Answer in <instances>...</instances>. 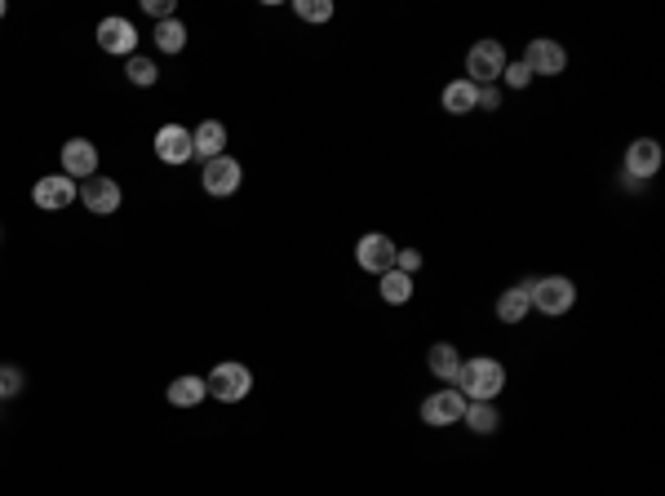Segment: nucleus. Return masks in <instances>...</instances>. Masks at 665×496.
<instances>
[{
  "instance_id": "obj_1",
  "label": "nucleus",
  "mask_w": 665,
  "mask_h": 496,
  "mask_svg": "<svg viewBox=\"0 0 665 496\" xmlns=\"http://www.w3.org/2000/svg\"><path fill=\"white\" fill-rule=\"evenodd\" d=\"M462 390L466 403H497V395L506 390V368L488 355H475V359H462V372L453 381Z\"/></svg>"
},
{
  "instance_id": "obj_2",
  "label": "nucleus",
  "mask_w": 665,
  "mask_h": 496,
  "mask_svg": "<svg viewBox=\"0 0 665 496\" xmlns=\"http://www.w3.org/2000/svg\"><path fill=\"white\" fill-rule=\"evenodd\" d=\"M528 302L541 315H568L577 306V284L568 275H546V279H528Z\"/></svg>"
},
{
  "instance_id": "obj_3",
  "label": "nucleus",
  "mask_w": 665,
  "mask_h": 496,
  "mask_svg": "<svg viewBox=\"0 0 665 496\" xmlns=\"http://www.w3.org/2000/svg\"><path fill=\"white\" fill-rule=\"evenodd\" d=\"M506 49L497 45V40H479V45H470L466 54V80L470 85H497L501 71H506Z\"/></svg>"
},
{
  "instance_id": "obj_4",
  "label": "nucleus",
  "mask_w": 665,
  "mask_h": 496,
  "mask_svg": "<svg viewBox=\"0 0 665 496\" xmlns=\"http://www.w3.org/2000/svg\"><path fill=\"white\" fill-rule=\"evenodd\" d=\"M204 386H209V395L218 403H240L253 390V372L244 364H235V359H227V364H218L204 377Z\"/></svg>"
},
{
  "instance_id": "obj_5",
  "label": "nucleus",
  "mask_w": 665,
  "mask_h": 496,
  "mask_svg": "<svg viewBox=\"0 0 665 496\" xmlns=\"http://www.w3.org/2000/svg\"><path fill=\"white\" fill-rule=\"evenodd\" d=\"M395 240L391 235H382V231H368V235H360V244H355V262H360V271H368V275H377L382 279L386 271H395Z\"/></svg>"
},
{
  "instance_id": "obj_6",
  "label": "nucleus",
  "mask_w": 665,
  "mask_h": 496,
  "mask_svg": "<svg viewBox=\"0 0 665 496\" xmlns=\"http://www.w3.org/2000/svg\"><path fill=\"white\" fill-rule=\"evenodd\" d=\"M32 200H36V209L58 213V209H71V200H80V191L67 173H49V178H36Z\"/></svg>"
},
{
  "instance_id": "obj_7",
  "label": "nucleus",
  "mask_w": 665,
  "mask_h": 496,
  "mask_svg": "<svg viewBox=\"0 0 665 496\" xmlns=\"http://www.w3.org/2000/svg\"><path fill=\"white\" fill-rule=\"evenodd\" d=\"M462 412H466L462 390H435V395H426V403H422V421H426V426H435V430L457 426Z\"/></svg>"
},
{
  "instance_id": "obj_8",
  "label": "nucleus",
  "mask_w": 665,
  "mask_h": 496,
  "mask_svg": "<svg viewBox=\"0 0 665 496\" xmlns=\"http://www.w3.org/2000/svg\"><path fill=\"white\" fill-rule=\"evenodd\" d=\"M240 178H244V169H240V160H231V155H218V160H209L204 164V173H200V186L209 195H235L240 191Z\"/></svg>"
},
{
  "instance_id": "obj_9",
  "label": "nucleus",
  "mask_w": 665,
  "mask_h": 496,
  "mask_svg": "<svg viewBox=\"0 0 665 496\" xmlns=\"http://www.w3.org/2000/svg\"><path fill=\"white\" fill-rule=\"evenodd\" d=\"M519 62H524L532 76H559V71H568V49L555 45V40H532Z\"/></svg>"
},
{
  "instance_id": "obj_10",
  "label": "nucleus",
  "mask_w": 665,
  "mask_h": 496,
  "mask_svg": "<svg viewBox=\"0 0 665 496\" xmlns=\"http://www.w3.org/2000/svg\"><path fill=\"white\" fill-rule=\"evenodd\" d=\"M657 169H661V142L657 138H634L626 147V178H630V186L648 182Z\"/></svg>"
},
{
  "instance_id": "obj_11",
  "label": "nucleus",
  "mask_w": 665,
  "mask_h": 496,
  "mask_svg": "<svg viewBox=\"0 0 665 496\" xmlns=\"http://www.w3.org/2000/svg\"><path fill=\"white\" fill-rule=\"evenodd\" d=\"M120 200H125V195H120V182L116 178H89L85 186H80V204H85L89 213H98V217H111L120 209Z\"/></svg>"
},
{
  "instance_id": "obj_12",
  "label": "nucleus",
  "mask_w": 665,
  "mask_h": 496,
  "mask_svg": "<svg viewBox=\"0 0 665 496\" xmlns=\"http://www.w3.org/2000/svg\"><path fill=\"white\" fill-rule=\"evenodd\" d=\"M98 45L107 49V54H129L133 58V49H138V27H133L129 18H120V14L102 18V23H98Z\"/></svg>"
},
{
  "instance_id": "obj_13",
  "label": "nucleus",
  "mask_w": 665,
  "mask_h": 496,
  "mask_svg": "<svg viewBox=\"0 0 665 496\" xmlns=\"http://www.w3.org/2000/svg\"><path fill=\"white\" fill-rule=\"evenodd\" d=\"M156 155L165 164H187L196 147H191V129H182V124H160L156 129Z\"/></svg>"
},
{
  "instance_id": "obj_14",
  "label": "nucleus",
  "mask_w": 665,
  "mask_h": 496,
  "mask_svg": "<svg viewBox=\"0 0 665 496\" xmlns=\"http://www.w3.org/2000/svg\"><path fill=\"white\" fill-rule=\"evenodd\" d=\"M63 173H67V178L71 182H76V178H94V173H98V147H94V142H89V138H71L67 142V147H63Z\"/></svg>"
},
{
  "instance_id": "obj_15",
  "label": "nucleus",
  "mask_w": 665,
  "mask_h": 496,
  "mask_svg": "<svg viewBox=\"0 0 665 496\" xmlns=\"http://www.w3.org/2000/svg\"><path fill=\"white\" fill-rule=\"evenodd\" d=\"M191 147H196V155H200L204 164L218 160V155H227V124L204 120L200 129H191Z\"/></svg>"
},
{
  "instance_id": "obj_16",
  "label": "nucleus",
  "mask_w": 665,
  "mask_h": 496,
  "mask_svg": "<svg viewBox=\"0 0 665 496\" xmlns=\"http://www.w3.org/2000/svg\"><path fill=\"white\" fill-rule=\"evenodd\" d=\"M426 368H431V377H439V381H448V386H453L457 372H462V350H457L453 341H435V346L426 350Z\"/></svg>"
},
{
  "instance_id": "obj_17",
  "label": "nucleus",
  "mask_w": 665,
  "mask_h": 496,
  "mask_svg": "<svg viewBox=\"0 0 665 496\" xmlns=\"http://www.w3.org/2000/svg\"><path fill=\"white\" fill-rule=\"evenodd\" d=\"M475 102H479V85H470L466 76L448 80V85H444V111H448V116H470Z\"/></svg>"
},
{
  "instance_id": "obj_18",
  "label": "nucleus",
  "mask_w": 665,
  "mask_h": 496,
  "mask_svg": "<svg viewBox=\"0 0 665 496\" xmlns=\"http://www.w3.org/2000/svg\"><path fill=\"white\" fill-rule=\"evenodd\" d=\"M528 310H532L528 284H515V288H506V293L497 297V319H501V324H524Z\"/></svg>"
},
{
  "instance_id": "obj_19",
  "label": "nucleus",
  "mask_w": 665,
  "mask_h": 496,
  "mask_svg": "<svg viewBox=\"0 0 665 496\" xmlns=\"http://www.w3.org/2000/svg\"><path fill=\"white\" fill-rule=\"evenodd\" d=\"M209 399V386H204V377H196V372H187V377H178L169 386V403L173 408H196V403Z\"/></svg>"
},
{
  "instance_id": "obj_20",
  "label": "nucleus",
  "mask_w": 665,
  "mask_h": 496,
  "mask_svg": "<svg viewBox=\"0 0 665 496\" xmlns=\"http://www.w3.org/2000/svg\"><path fill=\"white\" fill-rule=\"evenodd\" d=\"M462 421L475 434H497L501 430V412H497V403H466V412H462Z\"/></svg>"
},
{
  "instance_id": "obj_21",
  "label": "nucleus",
  "mask_w": 665,
  "mask_h": 496,
  "mask_svg": "<svg viewBox=\"0 0 665 496\" xmlns=\"http://www.w3.org/2000/svg\"><path fill=\"white\" fill-rule=\"evenodd\" d=\"M377 293H382V302H386V306H404L408 297H413V275H404V271H386V275H382V284H377Z\"/></svg>"
},
{
  "instance_id": "obj_22",
  "label": "nucleus",
  "mask_w": 665,
  "mask_h": 496,
  "mask_svg": "<svg viewBox=\"0 0 665 496\" xmlns=\"http://www.w3.org/2000/svg\"><path fill=\"white\" fill-rule=\"evenodd\" d=\"M156 45L165 49V54H178V49L187 45V27H182V18H165V23H156Z\"/></svg>"
},
{
  "instance_id": "obj_23",
  "label": "nucleus",
  "mask_w": 665,
  "mask_h": 496,
  "mask_svg": "<svg viewBox=\"0 0 665 496\" xmlns=\"http://www.w3.org/2000/svg\"><path fill=\"white\" fill-rule=\"evenodd\" d=\"M125 76L133 80V85H156L160 71H156V62H151V58H138V54H133L129 67H125Z\"/></svg>"
},
{
  "instance_id": "obj_24",
  "label": "nucleus",
  "mask_w": 665,
  "mask_h": 496,
  "mask_svg": "<svg viewBox=\"0 0 665 496\" xmlns=\"http://www.w3.org/2000/svg\"><path fill=\"white\" fill-rule=\"evenodd\" d=\"M293 9H298V18H306V23H329V18H333L329 0H298Z\"/></svg>"
},
{
  "instance_id": "obj_25",
  "label": "nucleus",
  "mask_w": 665,
  "mask_h": 496,
  "mask_svg": "<svg viewBox=\"0 0 665 496\" xmlns=\"http://www.w3.org/2000/svg\"><path fill=\"white\" fill-rule=\"evenodd\" d=\"M501 80H506L510 89H528V85H532V71L524 67V62H506V71H501Z\"/></svg>"
},
{
  "instance_id": "obj_26",
  "label": "nucleus",
  "mask_w": 665,
  "mask_h": 496,
  "mask_svg": "<svg viewBox=\"0 0 665 496\" xmlns=\"http://www.w3.org/2000/svg\"><path fill=\"white\" fill-rule=\"evenodd\" d=\"M23 390V372L18 368H0V399H14Z\"/></svg>"
},
{
  "instance_id": "obj_27",
  "label": "nucleus",
  "mask_w": 665,
  "mask_h": 496,
  "mask_svg": "<svg viewBox=\"0 0 665 496\" xmlns=\"http://www.w3.org/2000/svg\"><path fill=\"white\" fill-rule=\"evenodd\" d=\"M417 266H422V253H417V248H399V253H395V271L413 275Z\"/></svg>"
},
{
  "instance_id": "obj_28",
  "label": "nucleus",
  "mask_w": 665,
  "mask_h": 496,
  "mask_svg": "<svg viewBox=\"0 0 665 496\" xmlns=\"http://www.w3.org/2000/svg\"><path fill=\"white\" fill-rule=\"evenodd\" d=\"M501 107V93L497 85H479V102H475V111H497Z\"/></svg>"
},
{
  "instance_id": "obj_29",
  "label": "nucleus",
  "mask_w": 665,
  "mask_h": 496,
  "mask_svg": "<svg viewBox=\"0 0 665 496\" xmlns=\"http://www.w3.org/2000/svg\"><path fill=\"white\" fill-rule=\"evenodd\" d=\"M142 9H147L151 18H160V23H165V18H173V5H169V0H142Z\"/></svg>"
},
{
  "instance_id": "obj_30",
  "label": "nucleus",
  "mask_w": 665,
  "mask_h": 496,
  "mask_svg": "<svg viewBox=\"0 0 665 496\" xmlns=\"http://www.w3.org/2000/svg\"><path fill=\"white\" fill-rule=\"evenodd\" d=\"M0 18H5V0H0Z\"/></svg>"
}]
</instances>
